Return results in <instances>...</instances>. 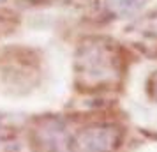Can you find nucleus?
<instances>
[{
	"mask_svg": "<svg viewBox=\"0 0 157 152\" xmlns=\"http://www.w3.org/2000/svg\"><path fill=\"white\" fill-rule=\"evenodd\" d=\"M0 2H4V0H0Z\"/></svg>",
	"mask_w": 157,
	"mask_h": 152,
	"instance_id": "obj_5",
	"label": "nucleus"
},
{
	"mask_svg": "<svg viewBox=\"0 0 157 152\" xmlns=\"http://www.w3.org/2000/svg\"><path fill=\"white\" fill-rule=\"evenodd\" d=\"M148 92H150V95H152V99L157 101V72L150 78V81H148Z\"/></svg>",
	"mask_w": 157,
	"mask_h": 152,
	"instance_id": "obj_4",
	"label": "nucleus"
},
{
	"mask_svg": "<svg viewBox=\"0 0 157 152\" xmlns=\"http://www.w3.org/2000/svg\"><path fill=\"white\" fill-rule=\"evenodd\" d=\"M125 72V57L118 43L109 37H86L76 50V85L86 92L109 90L120 85Z\"/></svg>",
	"mask_w": 157,
	"mask_h": 152,
	"instance_id": "obj_1",
	"label": "nucleus"
},
{
	"mask_svg": "<svg viewBox=\"0 0 157 152\" xmlns=\"http://www.w3.org/2000/svg\"><path fill=\"white\" fill-rule=\"evenodd\" d=\"M124 131L111 122H92L69 136L72 152H117Z\"/></svg>",
	"mask_w": 157,
	"mask_h": 152,
	"instance_id": "obj_2",
	"label": "nucleus"
},
{
	"mask_svg": "<svg viewBox=\"0 0 157 152\" xmlns=\"http://www.w3.org/2000/svg\"><path fill=\"white\" fill-rule=\"evenodd\" d=\"M148 0H97V9L106 18H129L140 13Z\"/></svg>",
	"mask_w": 157,
	"mask_h": 152,
	"instance_id": "obj_3",
	"label": "nucleus"
}]
</instances>
